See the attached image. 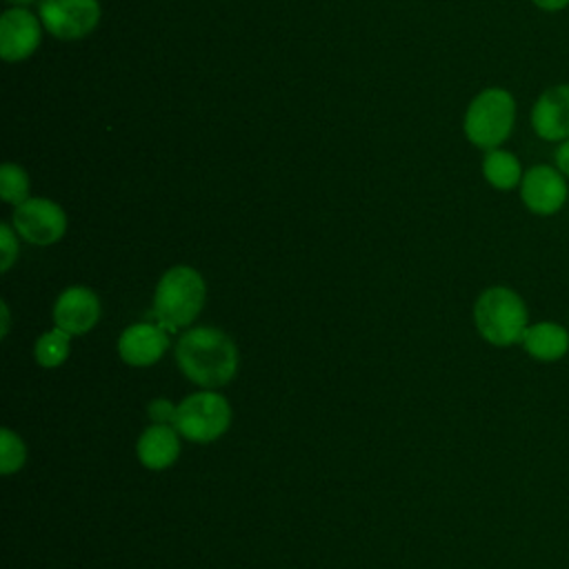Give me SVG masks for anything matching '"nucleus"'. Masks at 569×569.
I'll list each match as a JSON object with an SVG mask.
<instances>
[{"label": "nucleus", "mask_w": 569, "mask_h": 569, "mask_svg": "<svg viewBox=\"0 0 569 569\" xmlns=\"http://www.w3.org/2000/svg\"><path fill=\"white\" fill-rule=\"evenodd\" d=\"M178 369L200 389H220L229 385L240 365L233 338L218 327H191L176 342Z\"/></svg>", "instance_id": "obj_1"}, {"label": "nucleus", "mask_w": 569, "mask_h": 569, "mask_svg": "<svg viewBox=\"0 0 569 569\" xmlns=\"http://www.w3.org/2000/svg\"><path fill=\"white\" fill-rule=\"evenodd\" d=\"M207 300V282L196 267L173 264L169 267L156 289L151 309L144 320L162 325L169 333L193 325Z\"/></svg>", "instance_id": "obj_2"}, {"label": "nucleus", "mask_w": 569, "mask_h": 569, "mask_svg": "<svg viewBox=\"0 0 569 569\" xmlns=\"http://www.w3.org/2000/svg\"><path fill=\"white\" fill-rule=\"evenodd\" d=\"M518 120L516 96L505 87H485L467 104L462 116L465 138L482 151L505 147Z\"/></svg>", "instance_id": "obj_3"}, {"label": "nucleus", "mask_w": 569, "mask_h": 569, "mask_svg": "<svg viewBox=\"0 0 569 569\" xmlns=\"http://www.w3.org/2000/svg\"><path fill=\"white\" fill-rule=\"evenodd\" d=\"M473 325L480 338L489 345L511 347L522 342L529 327L527 305L511 287H487L473 302Z\"/></svg>", "instance_id": "obj_4"}, {"label": "nucleus", "mask_w": 569, "mask_h": 569, "mask_svg": "<svg viewBox=\"0 0 569 569\" xmlns=\"http://www.w3.org/2000/svg\"><path fill=\"white\" fill-rule=\"evenodd\" d=\"M231 418V405L218 389H200L178 402L173 427L184 440L209 445L227 433Z\"/></svg>", "instance_id": "obj_5"}, {"label": "nucleus", "mask_w": 569, "mask_h": 569, "mask_svg": "<svg viewBox=\"0 0 569 569\" xmlns=\"http://www.w3.org/2000/svg\"><path fill=\"white\" fill-rule=\"evenodd\" d=\"M67 213L51 198L29 196L24 202L13 207L11 224L22 240L36 247H49L62 240L67 233Z\"/></svg>", "instance_id": "obj_6"}, {"label": "nucleus", "mask_w": 569, "mask_h": 569, "mask_svg": "<svg viewBox=\"0 0 569 569\" xmlns=\"http://www.w3.org/2000/svg\"><path fill=\"white\" fill-rule=\"evenodd\" d=\"M98 0H40L38 18L47 33L58 40H82L100 24Z\"/></svg>", "instance_id": "obj_7"}, {"label": "nucleus", "mask_w": 569, "mask_h": 569, "mask_svg": "<svg viewBox=\"0 0 569 569\" xmlns=\"http://www.w3.org/2000/svg\"><path fill=\"white\" fill-rule=\"evenodd\" d=\"M569 178H565L553 164L538 162L525 169L518 193L527 211L533 216H556L569 200Z\"/></svg>", "instance_id": "obj_8"}, {"label": "nucleus", "mask_w": 569, "mask_h": 569, "mask_svg": "<svg viewBox=\"0 0 569 569\" xmlns=\"http://www.w3.org/2000/svg\"><path fill=\"white\" fill-rule=\"evenodd\" d=\"M529 124L538 140L558 144L569 138V82H556L542 89L531 109Z\"/></svg>", "instance_id": "obj_9"}, {"label": "nucleus", "mask_w": 569, "mask_h": 569, "mask_svg": "<svg viewBox=\"0 0 569 569\" xmlns=\"http://www.w3.org/2000/svg\"><path fill=\"white\" fill-rule=\"evenodd\" d=\"M42 22L27 7H9L0 16V58L22 62L31 58L42 42Z\"/></svg>", "instance_id": "obj_10"}, {"label": "nucleus", "mask_w": 569, "mask_h": 569, "mask_svg": "<svg viewBox=\"0 0 569 569\" xmlns=\"http://www.w3.org/2000/svg\"><path fill=\"white\" fill-rule=\"evenodd\" d=\"M100 298L91 287L71 284L62 289L53 302V325L67 331L71 338L89 333L100 320Z\"/></svg>", "instance_id": "obj_11"}, {"label": "nucleus", "mask_w": 569, "mask_h": 569, "mask_svg": "<svg viewBox=\"0 0 569 569\" xmlns=\"http://www.w3.org/2000/svg\"><path fill=\"white\" fill-rule=\"evenodd\" d=\"M169 331L153 322V320H140L122 329L118 336L116 349L124 365L142 369L156 365L169 349Z\"/></svg>", "instance_id": "obj_12"}, {"label": "nucleus", "mask_w": 569, "mask_h": 569, "mask_svg": "<svg viewBox=\"0 0 569 569\" xmlns=\"http://www.w3.org/2000/svg\"><path fill=\"white\" fill-rule=\"evenodd\" d=\"M180 438L173 425L151 422L136 440V458L151 471L169 469L180 456Z\"/></svg>", "instance_id": "obj_13"}, {"label": "nucleus", "mask_w": 569, "mask_h": 569, "mask_svg": "<svg viewBox=\"0 0 569 569\" xmlns=\"http://www.w3.org/2000/svg\"><path fill=\"white\" fill-rule=\"evenodd\" d=\"M520 345L531 358L540 362H556L569 351V331L551 320L533 322L527 327Z\"/></svg>", "instance_id": "obj_14"}, {"label": "nucleus", "mask_w": 569, "mask_h": 569, "mask_svg": "<svg viewBox=\"0 0 569 569\" xmlns=\"http://www.w3.org/2000/svg\"><path fill=\"white\" fill-rule=\"evenodd\" d=\"M482 178L489 187L496 191H513L520 187V180L525 176V167L520 158L507 149V147H496L485 151L482 162H480Z\"/></svg>", "instance_id": "obj_15"}, {"label": "nucleus", "mask_w": 569, "mask_h": 569, "mask_svg": "<svg viewBox=\"0 0 569 569\" xmlns=\"http://www.w3.org/2000/svg\"><path fill=\"white\" fill-rule=\"evenodd\" d=\"M71 353V336L58 327L44 331L33 345V358L42 369L60 367Z\"/></svg>", "instance_id": "obj_16"}, {"label": "nucleus", "mask_w": 569, "mask_h": 569, "mask_svg": "<svg viewBox=\"0 0 569 569\" xmlns=\"http://www.w3.org/2000/svg\"><path fill=\"white\" fill-rule=\"evenodd\" d=\"M29 189H31L29 173L20 164L4 162L0 167V198H2V202L16 207V204H20L29 198Z\"/></svg>", "instance_id": "obj_17"}, {"label": "nucleus", "mask_w": 569, "mask_h": 569, "mask_svg": "<svg viewBox=\"0 0 569 569\" xmlns=\"http://www.w3.org/2000/svg\"><path fill=\"white\" fill-rule=\"evenodd\" d=\"M27 462V445L11 427L0 429V473L13 476Z\"/></svg>", "instance_id": "obj_18"}, {"label": "nucleus", "mask_w": 569, "mask_h": 569, "mask_svg": "<svg viewBox=\"0 0 569 569\" xmlns=\"http://www.w3.org/2000/svg\"><path fill=\"white\" fill-rule=\"evenodd\" d=\"M18 231L13 229L11 222H2L0 224V271H9L20 253V244H18Z\"/></svg>", "instance_id": "obj_19"}, {"label": "nucleus", "mask_w": 569, "mask_h": 569, "mask_svg": "<svg viewBox=\"0 0 569 569\" xmlns=\"http://www.w3.org/2000/svg\"><path fill=\"white\" fill-rule=\"evenodd\" d=\"M178 413V405H173L169 398H153L147 405V416L156 425H173Z\"/></svg>", "instance_id": "obj_20"}, {"label": "nucleus", "mask_w": 569, "mask_h": 569, "mask_svg": "<svg viewBox=\"0 0 569 569\" xmlns=\"http://www.w3.org/2000/svg\"><path fill=\"white\" fill-rule=\"evenodd\" d=\"M551 158H553L551 164H553L565 178H569V138L562 140V142H558V144H553Z\"/></svg>", "instance_id": "obj_21"}, {"label": "nucleus", "mask_w": 569, "mask_h": 569, "mask_svg": "<svg viewBox=\"0 0 569 569\" xmlns=\"http://www.w3.org/2000/svg\"><path fill=\"white\" fill-rule=\"evenodd\" d=\"M531 4L542 13H560L569 9V0H531Z\"/></svg>", "instance_id": "obj_22"}, {"label": "nucleus", "mask_w": 569, "mask_h": 569, "mask_svg": "<svg viewBox=\"0 0 569 569\" xmlns=\"http://www.w3.org/2000/svg\"><path fill=\"white\" fill-rule=\"evenodd\" d=\"M0 318H2V325H0V338H7V333H9V320H11V311H9L7 300H2V302H0Z\"/></svg>", "instance_id": "obj_23"}, {"label": "nucleus", "mask_w": 569, "mask_h": 569, "mask_svg": "<svg viewBox=\"0 0 569 569\" xmlns=\"http://www.w3.org/2000/svg\"><path fill=\"white\" fill-rule=\"evenodd\" d=\"M11 7H29V4H33L36 0H7Z\"/></svg>", "instance_id": "obj_24"}]
</instances>
